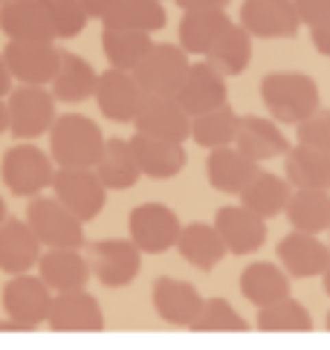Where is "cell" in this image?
Wrapping results in <instances>:
<instances>
[{
  "instance_id": "cell-9",
  "label": "cell",
  "mask_w": 330,
  "mask_h": 350,
  "mask_svg": "<svg viewBox=\"0 0 330 350\" xmlns=\"http://www.w3.org/2000/svg\"><path fill=\"white\" fill-rule=\"evenodd\" d=\"M192 113L177 96H145L136 110L134 131L168 142H186L192 136Z\"/></svg>"
},
{
  "instance_id": "cell-32",
  "label": "cell",
  "mask_w": 330,
  "mask_h": 350,
  "mask_svg": "<svg viewBox=\"0 0 330 350\" xmlns=\"http://www.w3.org/2000/svg\"><path fill=\"white\" fill-rule=\"evenodd\" d=\"M226 27H229L226 9H188L180 21V46L188 55L203 58Z\"/></svg>"
},
{
  "instance_id": "cell-18",
  "label": "cell",
  "mask_w": 330,
  "mask_h": 350,
  "mask_svg": "<svg viewBox=\"0 0 330 350\" xmlns=\"http://www.w3.org/2000/svg\"><path fill=\"white\" fill-rule=\"evenodd\" d=\"M0 32L9 41H55V27L44 0H9L0 6Z\"/></svg>"
},
{
  "instance_id": "cell-36",
  "label": "cell",
  "mask_w": 330,
  "mask_h": 350,
  "mask_svg": "<svg viewBox=\"0 0 330 350\" xmlns=\"http://www.w3.org/2000/svg\"><path fill=\"white\" fill-rule=\"evenodd\" d=\"M154 41H151V32H139V29H113L105 27L101 29V53L110 61V67H122V70H136L139 61H142Z\"/></svg>"
},
{
  "instance_id": "cell-28",
  "label": "cell",
  "mask_w": 330,
  "mask_h": 350,
  "mask_svg": "<svg viewBox=\"0 0 330 350\" xmlns=\"http://www.w3.org/2000/svg\"><path fill=\"white\" fill-rule=\"evenodd\" d=\"M293 183L287 177H278L272 171H258L255 177L249 180V185L240 191V206L252 208L255 215L261 217H278L284 215L287 206H290V197H293Z\"/></svg>"
},
{
  "instance_id": "cell-21",
  "label": "cell",
  "mask_w": 330,
  "mask_h": 350,
  "mask_svg": "<svg viewBox=\"0 0 330 350\" xmlns=\"http://www.w3.org/2000/svg\"><path fill=\"white\" fill-rule=\"evenodd\" d=\"M41 241L27 220L6 217L0 226V272L23 275L41 260Z\"/></svg>"
},
{
  "instance_id": "cell-23",
  "label": "cell",
  "mask_w": 330,
  "mask_h": 350,
  "mask_svg": "<svg viewBox=\"0 0 330 350\" xmlns=\"http://www.w3.org/2000/svg\"><path fill=\"white\" fill-rule=\"evenodd\" d=\"M131 148L136 154L139 168H142V177L151 180H171L188 162L183 142H168V139H157V136L136 133L131 136Z\"/></svg>"
},
{
  "instance_id": "cell-48",
  "label": "cell",
  "mask_w": 330,
  "mask_h": 350,
  "mask_svg": "<svg viewBox=\"0 0 330 350\" xmlns=\"http://www.w3.org/2000/svg\"><path fill=\"white\" fill-rule=\"evenodd\" d=\"M9 131V105H6V98L0 96V133H6Z\"/></svg>"
},
{
  "instance_id": "cell-2",
  "label": "cell",
  "mask_w": 330,
  "mask_h": 350,
  "mask_svg": "<svg viewBox=\"0 0 330 350\" xmlns=\"http://www.w3.org/2000/svg\"><path fill=\"white\" fill-rule=\"evenodd\" d=\"M261 102L278 124H301L319 110V84L304 72H270L261 81Z\"/></svg>"
},
{
  "instance_id": "cell-1",
  "label": "cell",
  "mask_w": 330,
  "mask_h": 350,
  "mask_svg": "<svg viewBox=\"0 0 330 350\" xmlns=\"http://www.w3.org/2000/svg\"><path fill=\"white\" fill-rule=\"evenodd\" d=\"M105 145L107 139L99 124L79 113L58 116L49 128V157L58 168H96Z\"/></svg>"
},
{
  "instance_id": "cell-46",
  "label": "cell",
  "mask_w": 330,
  "mask_h": 350,
  "mask_svg": "<svg viewBox=\"0 0 330 350\" xmlns=\"http://www.w3.org/2000/svg\"><path fill=\"white\" fill-rule=\"evenodd\" d=\"M12 90H15V76H12V70H9V64H6L3 53H0V96L6 98Z\"/></svg>"
},
{
  "instance_id": "cell-15",
  "label": "cell",
  "mask_w": 330,
  "mask_h": 350,
  "mask_svg": "<svg viewBox=\"0 0 330 350\" xmlns=\"http://www.w3.org/2000/svg\"><path fill=\"white\" fill-rule=\"evenodd\" d=\"M278 264L287 269L290 278H319L330 267V246L319 241V234L310 232H290L275 246Z\"/></svg>"
},
{
  "instance_id": "cell-12",
  "label": "cell",
  "mask_w": 330,
  "mask_h": 350,
  "mask_svg": "<svg viewBox=\"0 0 330 350\" xmlns=\"http://www.w3.org/2000/svg\"><path fill=\"white\" fill-rule=\"evenodd\" d=\"M3 58L18 84H53L61 49L53 41H9L3 46Z\"/></svg>"
},
{
  "instance_id": "cell-50",
  "label": "cell",
  "mask_w": 330,
  "mask_h": 350,
  "mask_svg": "<svg viewBox=\"0 0 330 350\" xmlns=\"http://www.w3.org/2000/svg\"><path fill=\"white\" fill-rule=\"evenodd\" d=\"M6 223V203H3V197H0V226Z\"/></svg>"
},
{
  "instance_id": "cell-8",
  "label": "cell",
  "mask_w": 330,
  "mask_h": 350,
  "mask_svg": "<svg viewBox=\"0 0 330 350\" xmlns=\"http://www.w3.org/2000/svg\"><path fill=\"white\" fill-rule=\"evenodd\" d=\"M128 232H131V241L145 255H162L177 249L183 226H180V217L174 215V208L162 203H142L128 215Z\"/></svg>"
},
{
  "instance_id": "cell-38",
  "label": "cell",
  "mask_w": 330,
  "mask_h": 350,
  "mask_svg": "<svg viewBox=\"0 0 330 350\" xmlns=\"http://www.w3.org/2000/svg\"><path fill=\"white\" fill-rule=\"evenodd\" d=\"M240 128V116L229 105H223L209 113H200L192 119V139L200 148H223V145H235V136Z\"/></svg>"
},
{
  "instance_id": "cell-52",
  "label": "cell",
  "mask_w": 330,
  "mask_h": 350,
  "mask_svg": "<svg viewBox=\"0 0 330 350\" xmlns=\"http://www.w3.org/2000/svg\"><path fill=\"white\" fill-rule=\"evenodd\" d=\"M3 3H9V0H0V6H3Z\"/></svg>"
},
{
  "instance_id": "cell-7",
  "label": "cell",
  "mask_w": 330,
  "mask_h": 350,
  "mask_svg": "<svg viewBox=\"0 0 330 350\" xmlns=\"http://www.w3.org/2000/svg\"><path fill=\"white\" fill-rule=\"evenodd\" d=\"M192 61L188 53L177 44H154V49L139 61L134 76L145 96H177Z\"/></svg>"
},
{
  "instance_id": "cell-37",
  "label": "cell",
  "mask_w": 330,
  "mask_h": 350,
  "mask_svg": "<svg viewBox=\"0 0 330 350\" xmlns=\"http://www.w3.org/2000/svg\"><path fill=\"white\" fill-rule=\"evenodd\" d=\"M258 330L261 333H310L313 330V316L296 298H281L275 304L258 307Z\"/></svg>"
},
{
  "instance_id": "cell-34",
  "label": "cell",
  "mask_w": 330,
  "mask_h": 350,
  "mask_svg": "<svg viewBox=\"0 0 330 350\" xmlns=\"http://www.w3.org/2000/svg\"><path fill=\"white\" fill-rule=\"evenodd\" d=\"M284 215L290 220V226L299 232H310V234L330 232V191L296 189Z\"/></svg>"
},
{
  "instance_id": "cell-47",
  "label": "cell",
  "mask_w": 330,
  "mask_h": 350,
  "mask_svg": "<svg viewBox=\"0 0 330 350\" xmlns=\"http://www.w3.org/2000/svg\"><path fill=\"white\" fill-rule=\"evenodd\" d=\"M35 324L27 321H18V319H9V321H0V333H32Z\"/></svg>"
},
{
  "instance_id": "cell-42",
  "label": "cell",
  "mask_w": 330,
  "mask_h": 350,
  "mask_svg": "<svg viewBox=\"0 0 330 350\" xmlns=\"http://www.w3.org/2000/svg\"><path fill=\"white\" fill-rule=\"evenodd\" d=\"M304 27H319L330 21V0H293Z\"/></svg>"
},
{
  "instance_id": "cell-19",
  "label": "cell",
  "mask_w": 330,
  "mask_h": 350,
  "mask_svg": "<svg viewBox=\"0 0 330 350\" xmlns=\"http://www.w3.org/2000/svg\"><path fill=\"white\" fill-rule=\"evenodd\" d=\"M214 226H218L220 237L229 255H249L258 252L266 241V217L255 215L246 206H223L214 215Z\"/></svg>"
},
{
  "instance_id": "cell-10",
  "label": "cell",
  "mask_w": 330,
  "mask_h": 350,
  "mask_svg": "<svg viewBox=\"0 0 330 350\" xmlns=\"http://www.w3.org/2000/svg\"><path fill=\"white\" fill-rule=\"evenodd\" d=\"M53 191L84 223L99 217L107 203V185L99 180L96 168H58L53 177Z\"/></svg>"
},
{
  "instance_id": "cell-11",
  "label": "cell",
  "mask_w": 330,
  "mask_h": 350,
  "mask_svg": "<svg viewBox=\"0 0 330 350\" xmlns=\"http://www.w3.org/2000/svg\"><path fill=\"white\" fill-rule=\"evenodd\" d=\"M142 98H145V90L139 87L134 70L107 67L99 76L96 105H99V113L105 119L116 122V124H134Z\"/></svg>"
},
{
  "instance_id": "cell-5",
  "label": "cell",
  "mask_w": 330,
  "mask_h": 350,
  "mask_svg": "<svg viewBox=\"0 0 330 350\" xmlns=\"http://www.w3.org/2000/svg\"><path fill=\"white\" fill-rule=\"evenodd\" d=\"M53 157H47L41 148L32 142L12 145L0 162V177H3L6 189L15 197H38L47 185H53L55 168Z\"/></svg>"
},
{
  "instance_id": "cell-49",
  "label": "cell",
  "mask_w": 330,
  "mask_h": 350,
  "mask_svg": "<svg viewBox=\"0 0 330 350\" xmlns=\"http://www.w3.org/2000/svg\"><path fill=\"white\" fill-rule=\"evenodd\" d=\"M322 286H325V293L330 295V267L325 269V275H322Z\"/></svg>"
},
{
  "instance_id": "cell-16",
  "label": "cell",
  "mask_w": 330,
  "mask_h": 350,
  "mask_svg": "<svg viewBox=\"0 0 330 350\" xmlns=\"http://www.w3.org/2000/svg\"><path fill=\"white\" fill-rule=\"evenodd\" d=\"M177 98H180V105L192 116L209 113V110H218L223 105H229L226 76H223V72H218L206 58H203V61H197V64L188 67Z\"/></svg>"
},
{
  "instance_id": "cell-27",
  "label": "cell",
  "mask_w": 330,
  "mask_h": 350,
  "mask_svg": "<svg viewBox=\"0 0 330 350\" xmlns=\"http://www.w3.org/2000/svg\"><path fill=\"white\" fill-rule=\"evenodd\" d=\"M240 295H244L252 307L275 304L290 295V275L281 264L255 260V264H249L240 272Z\"/></svg>"
},
{
  "instance_id": "cell-29",
  "label": "cell",
  "mask_w": 330,
  "mask_h": 350,
  "mask_svg": "<svg viewBox=\"0 0 330 350\" xmlns=\"http://www.w3.org/2000/svg\"><path fill=\"white\" fill-rule=\"evenodd\" d=\"M53 96L64 105H81L90 96H96L99 87V72L93 64L75 53H61V64L53 79Z\"/></svg>"
},
{
  "instance_id": "cell-33",
  "label": "cell",
  "mask_w": 330,
  "mask_h": 350,
  "mask_svg": "<svg viewBox=\"0 0 330 350\" xmlns=\"http://www.w3.org/2000/svg\"><path fill=\"white\" fill-rule=\"evenodd\" d=\"M284 174L293 189H325L330 191V154L310 145H293L284 159Z\"/></svg>"
},
{
  "instance_id": "cell-40",
  "label": "cell",
  "mask_w": 330,
  "mask_h": 350,
  "mask_svg": "<svg viewBox=\"0 0 330 350\" xmlns=\"http://www.w3.org/2000/svg\"><path fill=\"white\" fill-rule=\"evenodd\" d=\"M47 12L53 18V27L58 38H75L87 27V9L81 6V0H44Z\"/></svg>"
},
{
  "instance_id": "cell-14",
  "label": "cell",
  "mask_w": 330,
  "mask_h": 350,
  "mask_svg": "<svg viewBox=\"0 0 330 350\" xmlns=\"http://www.w3.org/2000/svg\"><path fill=\"white\" fill-rule=\"evenodd\" d=\"M47 321H49V330H55V333H101L105 330L101 304L87 290L55 293Z\"/></svg>"
},
{
  "instance_id": "cell-43",
  "label": "cell",
  "mask_w": 330,
  "mask_h": 350,
  "mask_svg": "<svg viewBox=\"0 0 330 350\" xmlns=\"http://www.w3.org/2000/svg\"><path fill=\"white\" fill-rule=\"evenodd\" d=\"M310 44L316 46V53L330 58V21L319 23V27H310Z\"/></svg>"
},
{
  "instance_id": "cell-17",
  "label": "cell",
  "mask_w": 330,
  "mask_h": 350,
  "mask_svg": "<svg viewBox=\"0 0 330 350\" xmlns=\"http://www.w3.org/2000/svg\"><path fill=\"white\" fill-rule=\"evenodd\" d=\"M53 290L44 278L35 275H15L6 286H3V310L9 319L27 321V324H41L49 319V307H53Z\"/></svg>"
},
{
  "instance_id": "cell-44",
  "label": "cell",
  "mask_w": 330,
  "mask_h": 350,
  "mask_svg": "<svg viewBox=\"0 0 330 350\" xmlns=\"http://www.w3.org/2000/svg\"><path fill=\"white\" fill-rule=\"evenodd\" d=\"M81 6L87 9V15H90V18L101 21L113 6H116V0H81Z\"/></svg>"
},
{
  "instance_id": "cell-13",
  "label": "cell",
  "mask_w": 330,
  "mask_h": 350,
  "mask_svg": "<svg viewBox=\"0 0 330 350\" xmlns=\"http://www.w3.org/2000/svg\"><path fill=\"white\" fill-rule=\"evenodd\" d=\"M238 21L252 38H296L301 27L293 0H244Z\"/></svg>"
},
{
  "instance_id": "cell-20",
  "label": "cell",
  "mask_w": 330,
  "mask_h": 350,
  "mask_svg": "<svg viewBox=\"0 0 330 350\" xmlns=\"http://www.w3.org/2000/svg\"><path fill=\"white\" fill-rule=\"evenodd\" d=\"M261 171V162L249 159L238 145L212 148L206 159V177L214 191L240 197V191L249 185V180Z\"/></svg>"
},
{
  "instance_id": "cell-3",
  "label": "cell",
  "mask_w": 330,
  "mask_h": 350,
  "mask_svg": "<svg viewBox=\"0 0 330 350\" xmlns=\"http://www.w3.org/2000/svg\"><path fill=\"white\" fill-rule=\"evenodd\" d=\"M27 223L35 229L38 241L47 249H84V220L70 211L61 200L53 197H29L27 206Z\"/></svg>"
},
{
  "instance_id": "cell-31",
  "label": "cell",
  "mask_w": 330,
  "mask_h": 350,
  "mask_svg": "<svg viewBox=\"0 0 330 350\" xmlns=\"http://www.w3.org/2000/svg\"><path fill=\"white\" fill-rule=\"evenodd\" d=\"M203 58L218 72H223L226 79L240 76L252 61V35L246 32V27L240 21L238 23L229 21V27L220 32V38L212 44V49Z\"/></svg>"
},
{
  "instance_id": "cell-35",
  "label": "cell",
  "mask_w": 330,
  "mask_h": 350,
  "mask_svg": "<svg viewBox=\"0 0 330 350\" xmlns=\"http://www.w3.org/2000/svg\"><path fill=\"white\" fill-rule=\"evenodd\" d=\"M101 23L113 29L157 32V29H165L168 15H165L162 0H116V6L101 18Z\"/></svg>"
},
{
  "instance_id": "cell-51",
  "label": "cell",
  "mask_w": 330,
  "mask_h": 350,
  "mask_svg": "<svg viewBox=\"0 0 330 350\" xmlns=\"http://www.w3.org/2000/svg\"><path fill=\"white\" fill-rule=\"evenodd\" d=\"M325 327L330 330V310H327V319H325Z\"/></svg>"
},
{
  "instance_id": "cell-45",
  "label": "cell",
  "mask_w": 330,
  "mask_h": 350,
  "mask_svg": "<svg viewBox=\"0 0 330 350\" xmlns=\"http://www.w3.org/2000/svg\"><path fill=\"white\" fill-rule=\"evenodd\" d=\"M174 3L183 12H188V9H226L229 0H174Z\"/></svg>"
},
{
  "instance_id": "cell-26",
  "label": "cell",
  "mask_w": 330,
  "mask_h": 350,
  "mask_svg": "<svg viewBox=\"0 0 330 350\" xmlns=\"http://www.w3.org/2000/svg\"><path fill=\"white\" fill-rule=\"evenodd\" d=\"M38 269L53 293L84 290L87 278H93L87 255H81L79 249H49L38 260Z\"/></svg>"
},
{
  "instance_id": "cell-24",
  "label": "cell",
  "mask_w": 330,
  "mask_h": 350,
  "mask_svg": "<svg viewBox=\"0 0 330 350\" xmlns=\"http://www.w3.org/2000/svg\"><path fill=\"white\" fill-rule=\"evenodd\" d=\"M235 145L255 162L287 157V151H290V142L281 133V128H278V122L264 119V116H240Z\"/></svg>"
},
{
  "instance_id": "cell-41",
  "label": "cell",
  "mask_w": 330,
  "mask_h": 350,
  "mask_svg": "<svg viewBox=\"0 0 330 350\" xmlns=\"http://www.w3.org/2000/svg\"><path fill=\"white\" fill-rule=\"evenodd\" d=\"M296 139L301 145L319 148V151L330 154V110H316L310 119H304L301 124H296Z\"/></svg>"
},
{
  "instance_id": "cell-22",
  "label": "cell",
  "mask_w": 330,
  "mask_h": 350,
  "mask_svg": "<svg viewBox=\"0 0 330 350\" xmlns=\"http://www.w3.org/2000/svg\"><path fill=\"white\" fill-rule=\"evenodd\" d=\"M151 295H154L157 316L168 324H183V327H188L200 316L203 304H206L194 284L177 278H157Z\"/></svg>"
},
{
  "instance_id": "cell-25",
  "label": "cell",
  "mask_w": 330,
  "mask_h": 350,
  "mask_svg": "<svg viewBox=\"0 0 330 350\" xmlns=\"http://www.w3.org/2000/svg\"><path fill=\"white\" fill-rule=\"evenodd\" d=\"M177 252H180V258L188 267H194L200 272H212L226 258L229 249H226L214 223L206 226V223L194 220V223H188V226H183L180 241H177Z\"/></svg>"
},
{
  "instance_id": "cell-39",
  "label": "cell",
  "mask_w": 330,
  "mask_h": 350,
  "mask_svg": "<svg viewBox=\"0 0 330 350\" xmlns=\"http://www.w3.org/2000/svg\"><path fill=\"white\" fill-rule=\"evenodd\" d=\"M194 333H246L249 321L226 301V298H206L200 316L188 324Z\"/></svg>"
},
{
  "instance_id": "cell-4",
  "label": "cell",
  "mask_w": 330,
  "mask_h": 350,
  "mask_svg": "<svg viewBox=\"0 0 330 350\" xmlns=\"http://www.w3.org/2000/svg\"><path fill=\"white\" fill-rule=\"evenodd\" d=\"M87 264H90L93 278L107 286V290H119L128 286L139 269H142V249H139L131 237H105V241H93L84 246Z\"/></svg>"
},
{
  "instance_id": "cell-6",
  "label": "cell",
  "mask_w": 330,
  "mask_h": 350,
  "mask_svg": "<svg viewBox=\"0 0 330 350\" xmlns=\"http://www.w3.org/2000/svg\"><path fill=\"white\" fill-rule=\"evenodd\" d=\"M55 102L53 90H44L38 84H18L6 96L9 105V133L15 139H35L41 133H49L55 124Z\"/></svg>"
},
{
  "instance_id": "cell-30",
  "label": "cell",
  "mask_w": 330,
  "mask_h": 350,
  "mask_svg": "<svg viewBox=\"0 0 330 350\" xmlns=\"http://www.w3.org/2000/svg\"><path fill=\"white\" fill-rule=\"evenodd\" d=\"M99 180L107 185V191H128L142 177V168L136 162V154L131 148V139H119L113 136L105 145V154L96 162Z\"/></svg>"
}]
</instances>
